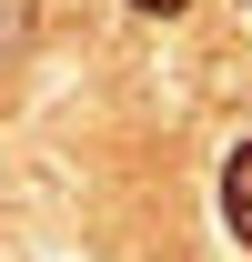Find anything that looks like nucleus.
Instances as JSON below:
<instances>
[{
	"instance_id": "1",
	"label": "nucleus",
	"mask_w": 252,
	"mask_h": 262,
	"mask_svg": "<svg viewBox=\"0 0 252 262\" xmlns=\"http://www.w3.org/2000/svg\"><path fill=\"white\" fill-rule=\"evenodd\" d=\"M222 222H232V232L252 242V141L232 151V162H222Z\"/></svg>"
},
{
	"instance_id": "2",
	"label": "nucleus",
	"mask_w": 252,
	"mask_h": 262,
	"mask_svg": "<svg viewBox=\"0 0 252 262\" xmlns=\"http://www.w3.org/2000/svg\"><path fill=\"white\" fill-rule=\"evenodd\" d=\"M131 10H161V20H172V10H192V0H131Z\"/></svg>"
}]
</instances>
